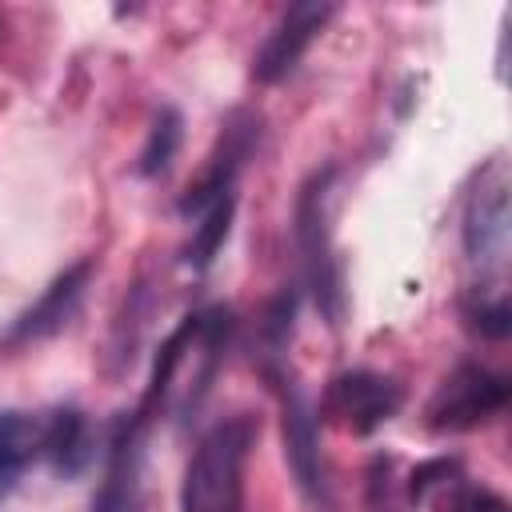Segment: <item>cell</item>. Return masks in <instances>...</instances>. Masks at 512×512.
Wrapping results in <instances>:
<instances>
[{
  "label": "cell",
  "mask_w": 512,
  "mask_h": 512,
  "mask_svg": "<svg viewBox=\"0 0 512 512\" xmlns=\"http://www.w3.org/2000/svg\"><path fill=\"white\" fill-rule=\"evenodd\" d=\"M232 216H236V196H220L212 208L200 212L196 236H192V244H188V264H192V268H208V264L216 260V252H220L224 240H228Z\"/></svg>",
  "instance_id": "13"
},
{
  "label": "cell",
  "mask_w": 512,
  "mask_h": 512,
  "mask_svg": "<svg viewBox=\"0 0 512 512\" xmlns=\"http://www.w3.org/2000/svg\"><path fill=\"white\" fill-rule=\"evenodd\" d=\"M88 276H92V260H80V264L64 268V272L44 288V296L8 328L4 344H8V348H20V344H32V340H44V336L60 332V328L72 320V312H76V304H80V296H84V288H88Z\"/></svg>",
  "instance_id": "7"
},
{
  "label": "cell",
  "mask_w": 512,
  "mask_h": 512,
  "mask_svg": "<svg viewBox=\"0 0 512 512\" xmlns=\"http://www.w3.org/2000/svg\"><path fill=\"white\" fill-rule=\"evenodd\" d=\"M508 404V380L480 364H460L428 400L424 416L436 432H460L492 420Z\"/></svg>",
  "instance_id": "3"
},
{
  "label": "cell",
  "mask_w": 512,
  "mask_h": 512,
  "mask_svg": "<svg viewBox=\"0 0 512 512\" xmlns=\"http://www.w3.org/2000/svg\"><path fill=\"white\" fill-rule=\"evenodd\" d=\"M508 244V184H480L464 216V248L472 260H500Z\"/></svg>",
  "instance_id": "9"
},
{
  "label": "cell",
  "mask_w": 512,
  "mask_h": 512,
  "mask_svg": "<svg viewBox=\"0 0 512 512\" xmlns=\"http://www.w3.org/2000/svg\"><path fill=\"white\" fill-rule=\"evenodd\" d=\"M332 16H336L332 4H316V0L292 4V8L272 24L268 40L260 44V52H256V60H252V76H256L260 84L284 80V76L300 64V56L308 52V44L324 32V24H328Z\"/></svg>",
  "instance_id": "4"
},
{
  "label": "cell",
  "mask_w": 512,
  "mask_h": 512,
  "mask_svg": "<svg viewBox=\"0 0 512 512\" xmlns=\"http://www.w3.org/2000/svg\"><path fill=\"white\" fill-rule=\"evenodd\" d=\"M44 444V428L24 412H0V496L16 484V476L32 464Z\"/></svg>",
  "instance_id": "11"
},
{
  "label": "cell",
  "mask_w": 512,
  "mask_h": 512,
  "mask_svg": "<svg viewBox=\"0 0 512 512\" xmlns=\"http://www.w3.org/2000/svg\"><path fill=\"white\" fill-rule=\"evenodd\" d=\"M464 512H508V504L496 492H472L464 500Z\"/></svg>",
  "instance_id": "16"
},
{
  "label": "cell",
  "mask_w": 512,
  "mask_h": 512,
  "mask_svg": "<svg viewBox=\"0 0 512 512\" xmlns=\"http://www.w3.org/2000/svg\"><path fill=\"white\" fill-rule=\"evenodd\" d=\"M456 464H448V460H428V464H420L416 472H412V484H408V492H412V500H420L432 484H440V476H448Z\"/></svg>",
  "instance_id": "15"
},
{
  "label": "cell",
  "mask_w": 512,
  "mask_h": 512,
  "mask_svg": "<svg viewBox=\"0 0 512 512\" xmlns=\"http://www.w3.org/2000/svg\"><path fill=\"white\" fill-rule=\"evenodd\" d=\"M276 392H280V428H284V452L288 464L308 496L324 492V468H320V436H316V412L300 384L288 372H276Z\"/></svg>",
  "instance_id": "6"
},
{
  "label": "cell",
  "mask_w": 512,
  "mask_h": 512,
  "mask_svg": "<svg viewBox=\"0 0 512 512\" xmlns=\"http://www.w3.org/2000/svg\"><path fill=\"white\" fill-rule=\"evenodd\" d=\"M396 408H400V388L368 368L336 376L324 396V412L356 436H368L372 428H380Z\"/></svg>",
  "instance_id": "5"
},
{
  "label": "cell",
  "mask_w": 512,
  "mask_h": 512,
  "mask_svg": "<svg viewBox=\"0 0 512 512\" xmlns=\"http://www.w3.org/2000/svg\"><path fill=\"white\" fill-rule=\"evenodd\" d=\"M328 180H332V168L316 172L304 184V192L296 200V240H300V252H304V272H308V288L316 296V308L328 316V324H340L344 288H340V260H336L332 232H328V212H324Z\"/></svg>",
  "instance_id": "2"
},
{
  "label": "cell",
  "mask_w": 512,
  "mask_h": 512,
  "mask_svg": "<svg viewBox=\"0 0 512 512\" xmlns=\"http://www.w3.org/2000/svg\"><path fill=\"white\" fill-rule=\"evenodd\" d=\"M196 332H200V316H188L168 340H164V348H160V356H156V368H152V380H148V392H144V408H140V420H148V412L164 400V392L172 388V376H176V368H180V360H184V352L196 344Z\"/></svg>",
  "instance_id": "12"
},
{
  "label": "cell",
  "mask_w": 512,
  "mask_h": 512,
  "mask_svg": "<svg viewBox=\"0 0 512 512\" xmlns=\"http://www.w3.org/2000/svg\"><path fill=\"white\" fill-rule=\"evenodd\" d=\"M180 136H184V124H180V112L176 108H160V116L152 120V128H148V140H144V148H140V172L144 176H160V172H168V164H172V156H176V148H180Z\"/></svg>",
  "instance_id": "14"
},
{
  "label": "cell",
  "mask_w": 512,
  "mask_h": 512,
  "mask_svg": "<svg viewBox=\"0 0 512 512\" xmlns=\"http://www.w3.org/2000/svg\"><path fill=\"white\" fill-rule=\"evenodd\" d=\"M140 416H120L112 428V448H108V468L104 484L96 492V512H128L136 504V484H140Z\"/></svg>",
  "instance_id": "8"
},
{
  "label": "cell",
  "mask_w": 512,
  "mask_h": 512,
  "mask_svg": "<svg viewBox=\"0 0 512 512\" xmlns=\"http://www.w3.org/2000/svg\"><path fill=\"white\" fill-rule=\"evenodd\" d=\"M40 452L52 460V468L60 476H76L88 464V424L76 408H60L48 424H44V444Z\"/></svg>",
  "instance_id": "10"
},
{
  "label": "cell",
  "mask_w": 512,
  "mask_h": 512,
  "mask_svg": "<svg viewBox=\"0 0 512 512\" xmlns=\"http://www.w3.org/2000/svg\"><path fill=\"white\" fill-rule=\"evenodd\" d=\"M252 436V420L232 416L196 444L180 484V512H244V464Z\"/></svg>",
  "instance_id": "1"
}]
</instances>
